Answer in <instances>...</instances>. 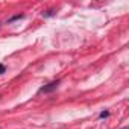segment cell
Listing matches in <instances>:
<instances>
[{
  "mask_svg": "<svg viewBox=\"0 0 129 129\" xmlns=\"http://www.w3.org/2000/svg\"><path fill=\"white\" fill-rule=\"evenodd\" d=\"M99 117H100V118H106V117H109V111H102V112L99 114Z\"/></svg>",
  "mask_w": 129,
  "mask_h": 129,
  "instance_id": "obj_4",
  "label": "cell"
},
{
  "mask_svg": "<svg viewBox=\"0 0 129 129\" xmlns=\"http://www.w3.org/2000/svg\"><path fill=\"white\" fill-rule=\"evenodd\" d=\"M53 15H55V11H52V9H50V11L43 12V17H44V18H47V17H53Z\"/></svg>",
  "mask_w": 129,
  "mask_h": 129,
  "instance_id": "obj_3",
  "label": "cell"
},
{
  "mask_svg": "<svg viewBox=\"0 0 129 129\" xmlns=\"http://www.w3.org/2000/svg\"><path fill=\"white\" fill-rule=\"evenodd\" d=\"M121 129H127V127H121Z\"/></svg>",
  "mask_w": 129,
  "mask_h": 129,
  "instance_id": "obj_6",
  "label": "cell"
},
{
  "mask_svg": "<svg viewBox=\"0 0 129 129\" xmlns=\"http://www.w3.org/2000/svg\"><path fill=\"white\" fill-rule=\"evenodd\" d=\"M59 84H61V81H53V82H50V84H47V85L41 87V88L38 90V93H40V94H41V93H44V94H49V93L55 91V90L59 87Z\"/></svg>",
  "mask_w": 129,
  "mask_h": 129,
  "instance_id": "obj_1",
  "label": "cell"
},
{
  "mask_svg": "<svg viewBox=\"0 0 129 129\" xmlns=\"http://www.w3.org/2000/svg\"><path fill=\"white\" fill-rule=\"evenodd\" d=\"M24 15L23 14H17V15H14V17H11L9 20H8V23H12V21H15V20H20V18H23Z\"/></svg>",
  "mask_w": 129,
  "mask_h": 129,
  "instance_id": "obj_2",
  "label": "cell"
},
{
  "mask_svg": "<svg viewBox=\"0 0 129 129\" xmlns=\"http://www.w3.org/2000/svg\"><path fill=\"white\" fill-rule=\"evenodd\" d=\"M5 72H6V67L3 66V64H0V75H3Z\"/></svg>",
  "mask_w": 129,
  "mask_h": 129,
  "instance_id": "obj_5",
  "label": "cell"
}]
</instances>
